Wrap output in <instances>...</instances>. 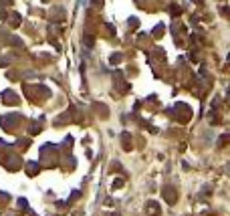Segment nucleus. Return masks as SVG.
Listing matches in <instances>:
<instances>
[{
	"instance_id": "f257e3e1",
	"label": "nucleus",
	"mask_w": 230,
	"mask_h": 216,
	"mask_svg": "<svg viewBox=\"0 0 230 216\" xmlns=\"http://www.w3.org/2000/svg\"><path fill=\"white\" fill-rule=\"evenodd\" d=\"M170 10H172V14H174V16H178V14H180V8H178L176 4H174V6H172V8H170Z\"/></svg>"
},
{
	"instance_id": "f03ea898",
	"label": "nucleus",
	"mask_w": 230,
	"mask_h": 216,
	"mask_svg": "<svg viewBox=\"0 0 230 216\" xmlns=\"http://www.w3.org/2000/svg\"><path fill=\"white\" fill-rule=\"evenodd\" d=\"M194 2H202V0H194Z\"/></svg>"
}]
</instances>
